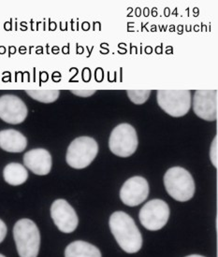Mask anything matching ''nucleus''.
I'll list each match as a JSON object with an SVG mask.
<instances>
[{
    "instance_id": "obj_19",
    "label": "nucleus",
    "mask_w": 218,
    "mask_h": 257,
    "mask_svg": "<svg viewBox=\"0 0 218 257\" xmlns=\"http://www.w3.org/2000/svg\"><path fill=\"white\" fill-rule=\"evenodd\" d=\"M95 90H72L71 93L78 96H82V97H87L90 95H93L95 94Z\"/></svg>"
},
{
    "instance_id": "obj_7",
    "label": "nucleus",
    "mask_w": 218,
    "mask_h": 257,
    "mask_svg": "<svg viewBox=\"0 0 218 257\" xmlns=\"http://www.w3.org/2000/svg\"><path fill=\"white\" fill-rule=\"evenodd\" d=\"M170 218L169 205L162 199L148 201L140 210L139 219L143 227L151 231L160 230Z\"/></svg>"
},
{
    "instance_id": "obj_18",
    "label": "nucleus",
    "mask_w": 218,
    "mask_h": 257,
    "mask_svg": "<svg viewBox=\"0 0 218 257\" xmlns=\"http://www.w3.org/2000/svg\"><path fill=\"white\" fill-rule=\"evenodd\" d=\"M217 136H215L213 142L211 143V151H210V158L211 162L214 168H217L218 154H217Z\"/></svg>"
},
{
    "instance_id": "obj_8",
    "label": "nucleus",
    "mask_w": 218,
    "mask_h": 257,
    "mask_svg": "<svg viewBox=\"0 0 218 257\" xmlns=\"http://www.w3.org/2000/svg\"><path fill=\"white\" fill-rule=\"evenodd\" d=\"M193 110L202 120L215 121L217 119V91L197 90L193 97Z\"/></svg>"
},
{
    "instance_id": "obj_5",
    "label": "nucleus",
    "mask_w": 218,
    "mask_h": 257,
    "mask_svg": "<svg viewBox=\"0 0 218 257\" xmlns=\"http://www.w3.org/2000/svg\"><path fill=\"white\" fill-rule=\"evenodd\" d=\"M157 104L166 113L172 117H183L192 105L189 90H158Z\"/></svg>"
},
{
    "instance_id": "obj_16",
    "label": "nucleus",
    "mask_w": 218,
    "mask_h": 257,
    "mask_svg": "<svg viewBox=\"0 0 218 257\" xmlns=\"http://www.w3.org/2000/svg\"><path fill=\"white\" fill-rule=\"evenodd\" d=\"M26 92L30 97L42 103H53L60 95L59 90H27Z\"/></svg>"
},
{
    "instance_id": "obj_4",
    "label": "nucleus",
    "mask_w": 218,
    "mask_h": 257,
    "mask_svg": "<svg viewBox=\"0 0 218 257\" xmlns=\"http://www.w3.org/2000/svg\"><path fill=\"white\" fill-rule=\"evenodd\" d=\"M97 153L98 145L95 139L90 137H80L69 144L66 161L70 168L85 169L94 161Z\"/></svg>"
},
{
    "instance_id": "obj_20",
    "label": "nucleus",
    "mask_w": 218,
    "mask_h": 257,
    "mask_svg": "<svg viewBox=\"0 0 218 257\" xmlns=\"http://www.w3.org/2000/svg\"><path fill=\"white\" fill-rule=\"evenodd\" d=\"M6 235H7V226L2 220H0V243L4 240Z\"/></svg>"
},
{
    "instance_id": "obj_1",
    "label": "nucleus",
    "mask_w": 218,
    "mask_h": 257,
    "mask_svg": "<svg viewBox=\"0 0 218 257\" xmlns=\"http://www.w3.org/2000/svg\"><path fill=\"white\" fill-rule=\"evenodd\" d=\"M110 229L117 243L128 253H135L142 249L143 237L136 223L124 211L114 212L109 220Z\"/></svg>"
},
{
    "instance_id": "obj_14",
    "label": "nucleus",
    "mask_w": 218,
    "mask_h": 257,
    "mask_svg": "<svg viewBox=\"0 0 218 257\" xmlns=\"http://www.w3.org/2000/svg\"><path fill=\"white\" fill-rule=\"evenodd\" d=\"M65 257H101V252L93 244L77 240L67 246Z\"/></svg>"
},
{
    "instance_id": "obj_10",
    "label": "nucleus",
    "mask_w": 218,
    "mask_h": 257,
    "mask_svg": "<svg viewBox=\"0 0 218 257\" xmlns=\"http://www.w3.org/2000/svg\"><path fill=\"white\" fill-rule=\"evenodd\" d=\"M149 195L148 182L141 176H134L124 183L120 190V198L125 205L136 207L145 201Z\"/></svg>"
},
{
    "instance_id": "obj_21",
    "label": "nucleus",
    "mask_w": 218,
    "mask_h": 257,
    "mask_svg": "<svg viewBox=\"0 0 218 257\" xmlns=\"http://www.w3.org/2000/svg\"><path fill=\"white\" fill-rule=\"evenodd\" d=\"M185 257H205L202 256V255H198V254H191V255H188V256Z\"/></svg>"
},
{
    "instance_id": "obj_17",
    "label": "nucleus",
    "mask_w": 218,
    "mask_h": 257,
    "mask_svg": "<svg viewBox=\"0 0 218 257\" xmlns=\"http://www.w3.org/2000/svg\"><path fill=\"white\" fill-rule=\"evenodd\" d=\"M127 94L134 104L141 105L148 100L151 95V90H128Z\"/></svg>"
},
{
    "instance_id": "obj_15",
    "label": "nucleus",
    "mask_w": 218,
    "mask_h": 257,
    "mask_svg": "<svg viewBox=\"0 0 218 257\" xmlns=\"http://www.w3.org/2000/svg\"><path fill=\"white\" fill-rule=\"evenodd\" d=\"M3 176L6 183L18 186L27 182L28 172L27 169L19 163H10L4 168Z\"/></svg>"
},
{
    "instance_id": "obj_11",
    "label": "nucleus",
    "mask_w": 218,
    "mask_h": 257,
    "mask_svg": "<svg viewBox=\"0 0 218 257\" xmlns=\"http://www.w3.org/2000/svg\"><path fill=\"white\" fill-rule=\"evenodd\" d=\"M27 105L18 96L5 95L0 96V119L12 124H19L28 116Z\"/></svg>"
},
{
    "instance_id": "obj_13",
    "label": "nucleus",
    "mask_w": 218,
    "mask_h": 257,
    "mask_svg": "<svg viewBox=\"0 0 218 257\" xmlns=\"http://www.w3.org/2000/svg\"><path fill=\"white\" fill-rule=\"evenodd\" d=\"M28 146V140L14 129L0 131V148L8 153H22Z\"/></svg>"
},
{
    "instance_id": "obj_22",
    "label": "nucleus",
    "mask_w": 218,
    "mask_h": 257,
    "mask_svg": "<svg viewBox=\"0 0 218 257\" xmlns=\"http://www.w3.org/2000/svg\"><path fill=\"white\" fill-rule=\"evenodd\" d=\"M0 257H5L3 254H0Z\"/></svg>"
},
{
    "instance_id": "obj_6",
    "label": "nucleus",
    "mask_w": 218,
    "mask_h": 257,
    "mask_svg": "<svg viewBox=\"0 0 218 257\" xmlns=\"http://www.w3.org/2000/svg\"><path fill=\"white\" fill-rule=\"evenodd\" d=\"M139 145L135 128L127 122L120 123L112 131L109 140L111 152L119 157L132 156Z\"/></svg>"
},
{
    "instance_id": "obj_9",
    "label": "nucleus",
    "mask_w": 218,
    "mask_h": 257,
    "mask_svg": "<svg viewBox=\"0 0 218 257\" xmlns=\"http://www.w3.org/2000/svg\"><path fill=\"white\" fill-rule=\"evenodd\" d=\"M51 216L63 233H72L78 227L79 219L75 210L65 199H57L51 207Z\"/></svg>"
},
{
    "instance_id": "obj_2",
    "label": "nucleus",
    "mask_w": 218,
    "mask_h": 257,
    "mask_svg": "<svg viewBox=\"0 0 218 257\" xmlns=\"http://www.w3.org/2000/svg\"><path fill=\"white\" fill-rule=\"evenodd\" d=\"M14 237L19 256H38L41 246V234L32 220L21 219L15 223Z\"/></svg>"
},
{
    "instance_id": "obj_12",
    "label": "nucleus",
    "mask_w": 218,
    "mask_h": 257,
    "mask_svg": "<svg viewBox=\"0 0 218 257\" xmlns=\"http://www.w3.org/2000/svg\"><path fill=\"white\" fill-rule=\"evenodd\" d=\"M24 164L36 175L44 176L52 169V156L47 150L42 148L31 150L24 156Z\"/></svg>"
},
{
    "instance_id": "obj_3",
    "label": "nucleus",
    "mask_w": 218,
    "mask_h": 257,
    "mask_svg": "<svg viewBox=\"0 0 218 257\" xmlns=\"http://www.w3.org/2000/svg\"><path fill=\"white\" fill-rule=\"evenodd\" d=\"M164 185L168 194L175 200L185 202L195 194V182L188 170L174 167L168 169L164 175Z\"/></svg>"
}]
</instances>
